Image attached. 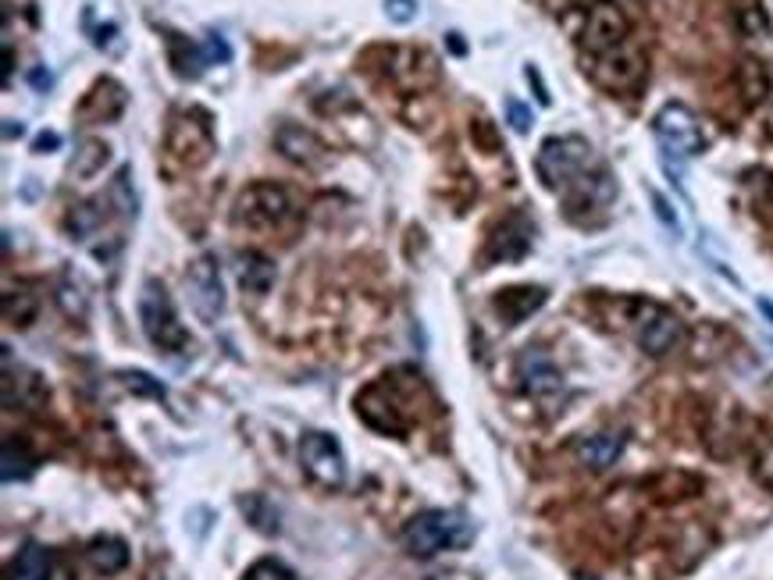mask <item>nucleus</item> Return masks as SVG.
<instances>
[{
	"label": "nucleus",
	"instance_id": "f257e3e1",
	"mask_svg": "<svg viewBox=\"0 0 773 580\" xmlns=\"http://www.w3.org/2000/svg\"><path fill=\"white\" fill-rule=\"evenodd\" d=\"M595 168H602V164L595 161L592 143L581 136H549L546 143L538 147V157H535L538 179L556 193L575 190V185L581 179H589Z\"/></svg>",
	"mask_w": 773,
	"mask_h": 580
},
{
	"label": "nucleus",
	"instance_id": "f03ea898",
	"mask_svg": "<svg viewBox=\"0 0 773 580\" xmlns=\"http://www.w3.org/2000/svg\"><path fill=\"white\" fill-rule=\"evenodd\" d=\"M399 538H404V548L414 559H431L439 552H450V548H463L474 538V527L457 509H428L407 520Z\"/></svg>",
	"mask_w": 773,
	"mask_h": 580
},
{
	"label": "nucleus",
	"instance_id": "7ed1b4c3",
	"mask_svg": "<svg viewBox=\"0 0 773 580\" xmlns=\"http://www.w3.org/2000/svg\"><path fill=\"white\" fill-rule=\"evenodd\" d=\"M139 324L143 335L158 346L161 353H185L190 350V332L182 327L175 303L158 278H147L139 289Z\"/></svg>",
	"mask_w": 773,
	"mask_h": 580
},
{
	"label": "nucleus",
	"instance_id": "20e7f679",
	"mask_svg": "<svg viewBox=\"0 0 773 580\" xmlns=\"http://www.w3.org/2000/svg\"><path fill=\"white\" fill-rule=\"evenodd\" d=\"M292 214H297V200L278 182H254L236 200V222L246 228H278L292 222Z\"/></svg>",
	"mask_w": 773,
	"mask_h": 580
},
{
	"label": "nucleus",
	"instance_id": "39448f33",
	"mask_svg": "<svg viewBox=\"0 0 773 580\" xmlns=\"http://www.w3.org/2000/svg\"><path fill=\"white\" fill-rule=\"evenodd\" d=\"M300 466H303V474L324 492H335L346 484L343 445H339L329 431H307L300 438Z\"/></svg>",
	"mask_w": 773,
	"mask_h": 580
},
{
	"label": "nucleus",
	"instance_id": "423d86ee",
	"mask_svg": "<svg viewBox=\"0 0 773 580\" xmlns=\"http://www.w3.org/2000/svg\"><path fill=\"white\" fill-rule=\"evenodd\" d=\"M653 129H656V139L663 143V150L674 153V157H695V153H702V147H706L702 125H699V118L691 115V107H685V104L659 107Z\"/></svg>",
	"mask_w": 773,
	"mask_h": 580
},
{
	"label": "nucleus",
	"instance_id": "0eeeda50",
	"mask_svg": "<svg viewBox=\"0 0 773 580\" xmlns=\"http://www.w3.org/2000/svg\"><path fill=\"white\" fill-rule=\"evenodd\" d=\"M627 14L610 4V0H595V4L589 8V19H584V29H581V51L592 54V57H602L616 51V46L627 43Z\"/></svg>",
	"mask_w": 773,
	"mask_h": 580
},
{
	"label": "nucleus",
	"instance_id": "6e6552de",
	"mask_svg": "<svg viewBox=\"0 0 773 580\" xmlns=\"http://www.w3.org/2000/svg\"><path fill=\"white\" fill-rule=\"evenodd\" d=\"M185 289H190V303L196 310L200 321L214 324L222 318L225 310V289H222V271H218V260L211 254H200L190 271H185Z\"/></svg>",
	"mask_w": 773,
	"mask_h": 580
},
{
	"label": "nucleus",
	"instance_id": "1a4fd4ad",
	"mask_svg": "<svg viewBox=\"0 0 773 580\" xmlns=\"http://www.w3.org/2000/svg\"><path fill=\"white\" fill-rule=\"evenodd\" d=\"M168 150H172L179 161H185L190 168L204 164L211 150H214V132L207 115L200 111H185L172 121V132H168Z\"/></svg>",
	"mask_w": 773,
	"mask_h": 580
},
{
	"label": "nucleus",
	"instance_id": "9d476101",
	"mask_svg": "<svg viewBox=\"0 0 773 580\" xmlns=\"http://www.w3.org/2000/svg\"><path fill=\"white\" fill-rule=\"evenodd\" d=\"M592 78L610 93H624V89H635L642 78H645V57L635 46H616V51L595 57V68Z\"/></svg>",
	"mask_w": 773,
	"mask_h": 580
},
{
	"label": "nucleus",
	"instance_id": "9b49d317",
	"mask_svg": "<svg viewBox=\"0 0 773 580\" xmlns=\"http://www.w3.org/2000/svg\"><path fill=\"white\" fill-rule=\"evenodd\" d=\"M532 239H535V225L528 222L524 214H509L503 225H496V232L489 235V246H485V268H492V264H514L520 260L524 254L532 249Z\"/></svg>",
	"mask_w": 773,
	"mask_h": 580
},
{
	"label": "nucleus",
	"instance_id": "f8f14e48",
	"mask_svg": "<svg viewBox=\"0 0 773 580\" xmlns=\"http://www.w3.org/2000/svg\"><path fill=\"white\" fill-rule=\"evenodd\" d=\"M517 374L532 399H556L563 391L560 367H556V359L538 346H528L517 356Z\"/></svg>",
	"mask_w": 773,
	"mask_h": 580
},
{
	"label": "nucleus",
	"instance_id": "ddd939ff",
	"mask_svg": "<svg viewBox=\"0 0 773 580\" xmlns=\"http://www.w3.org/2000/svg\"><path fill=\"white\" fill-rule=\"evenodd\" d=\"M681 339H685V324L674 310L645 307V313L638 318V346L648 356H667Z\"/></svg>",
	"mask_w": 773,
	"mask_h": 580
},
{
	"label": "nucleus",
	"instance_id": "4468645a",
	"mask_svg": "<svg viewBox=\"0 0 773 580\" xmlns=\"http://www.w3.org/2000/svg\"><path fill=\"white\" fill-rule=\"evenodd\" d=\"M8 580H72V573L54 548H46L40 541H25L19 548V556L11 559Z\"/></svg>",
	"mask_w": 773,
	"mask_h": 580
},
{
	"label": "nucleus",
	"instance_id": "2eb2a0df",
	"mask_svg": "<svg viewBox=\"0 0 773 580\" xmlns=\"http://www.w3.org/2000/svg\"><path fill=\"white\" fill-rule=\"evenodd\" d=\"M357 417L378 434H404L407 431V420L399 417V406L389 399V391H385L382 385H367L361 391V396H357Z\"/></svg>",
	"mask_w": 773,
	"mask_h": 580
},
{
	"label": "nucleus",
	"instance_id": "dca6fc26",
	"mask_svg": "<svg viewBox=\"0 0 773 580\" xmlns=\"http://www.w3.org/2000/svg\"><path fill=\"white\" fill-rule=\"evenodd\" d=\"M275 150L286 157V161L300 164V168H318L324 157H329V150H324L321 139L303 129V125H292V121H282L275 129Z\"/></svg>",
	"mask_w": 773,
	"mask_h": 580
},
{
	"label": "nucleus",
	"instance_id": "f3484780",
	"mask_svg": "<svg viewBox=\"0 0 773 580\" xmlns=\"http://www.w3.org/2000/svg\"><path fill=\"white\" fill-rule=\"evenodd\" d=\"M627 445V434L624 431H595V434H584L578 442V463L595 470V474H602V470H610L616 460H621V452Z\"/></svg>",
	"mask_w": 773,
	"mask_h": 580
},
{
	"label": "nucleus",
	"instance_id": "a211bd4d",
	"mask_svg": "<svg viewBox=\"0 0 773 580\" xmlns=\"http://www.w3.org/2000/svg\"><path fill=\"white\" fill-rule=\"evenodd\" d=\"M121 111H126V89H121L115 78H100L97 86L86 93V100L79 107V115L97 125V121H115Z\"/></svg>",
	"mask_w": 773,
	"mask_h": 580
},
{
	"label": "nucleus",
	"instance_id": "6ab92c4d",
	"mask_svg": "<svg viewBox=\"0 0 773 580\" xmlns=\"http://www.w3.org/2000/svg\"><path fill=\"white\" fill-rule=\"evenodd\" d=\"M546 289L538 286H517V289H503L496 300H492V307H496V313L503 318V324H520L528 321L532 313L546 303Z\"/></svg>",
	"mask_w": 773,
	"mask_h": 580
},
{
	"label": "nucleus",
	"instance_id": "aec40b11",
	"mask_svg": "<svg viewBox=\"0 0 773 580\" xmlns=\"http://www.w3.org/2000/svg\"><path fill=\"white\" fill-rule=\"evenodd\" d=\"M236 275H239L243 292L265 296L275 286V260L257 254V249H246V254L236 257Z\"/></svg>",
	"mask_w": 773,
	"mask_h": 580
},
{
	"label": "nucleus",
	"instance_id": "412c9836",
	"mask_svg": "<svg viewBox=\"0 0 773 580\" xmlns=\"http://www.w3.org/2000/svg\"><path fill=\"white\" fill-rule=\"evenodd\" d=\"M86 559L97 573L111 577V573H121L129 567V545L121 538H93L86 548Z\"/></svg>",
	"mask_w": 773,
	"mask_h": 580
},
{
	"label": "nucleus",
	"instance_id": "4be33fe9",
	"mask_svg": "<svg viewBox=\"0 0 773 580\" xmlns=\"http://www.w3.org/2000/svg\"><path fill=\"white\" fill-rule=\"evenodd\" d=\"M168 54H172V65L182 78H196L200 72L207 68V57H204V46L190 43L185 36H168Z\"/></svg>",
	"mask_w": 773,
	"mask_h": 580
},
{
	"label": "nucleus",
	"instance_id": "5701e85b",
	"mask_svg": "<svg viewBox=\"0 0 773 580\" xmlns=\"http://www.w3.org/2000/svg\"><path fill=\"white\" fill-rule=\"evenodd\" d=\"M239 509H243L246 520H250V527L260 530V535H278V530H282V524H278V509H275V503L268 495H257V492L243 495Z\"/></svg>",
	"mask_w": 773,
	"mask_h": 580
},
{
	"label": "nucleus",
	"instance_id": "b1692460",
	"mask_svg": "<svg viewBox=\"0 0 773 580\" xmlns=\"http://www.w3.org/2000/svg\"><path fill=\"white\" fill-rule=\"evenodd\" d=\"M33 470H36V463H33V457H29L25 442H19L14 434H8V438H4V466H0V474H4V481H8V484L29 481V477H33Z\"/></svg>",
	"mask_w": 773,
	"mask_h": 580
},
{
	"label": "nucleus",
	"instance_id": "393cba45",
	"mask_svg": "<svg viewBox=\"0 0 773 580\" xmlns=\"http://www.w3.org/2000/svg\"><path fill=\"white\" fill-rule=\"evenodd\" d=\"M738 86L745 89V100L749 104H760L766 93H770V75H766V68L760 65V61H741L738 65Z\"/></svg>",
	"mask_w": 773,
	"mask_h": 580
},
{
	"label": "nucleus",
	"instance_id": "a878e982",
	"mask_svg": "<svg viewBox=\"0 0 773 580\" xmlns=\"http://www.w3.org/2000/svg\"><path fill=\"white\" fill-rule=\"evenodd\" d=\"M65 225L72 232V239H89V235L104 225V211L97 207V203H75L65 217Z\"/></svg>",
	"mask_w": 773,
	"mask_h": 580
},
{
	"label": "nucleus",
	"instance_id": "bb28decb",
	"mask_svg": "<svg viewBox=\"0 0 773 580\" xmlns=\"http://www.w3.org/2000/svg\"><path fill=\"white\" fill-rule=\"evenodd\" d=\"M107 157H111V150H107V143H97V139H86L83 150L75 153V161H72V175H79V179L97 175V171L107 164Z\"/></svg>",
	"mask_w": 773,
	"mask_h": 580
},
{
	"label": "nucleus",
	"instance_id": "cd10ccee",
	"mask_svg": "<svg viewBox=\"0 0 773 580\" xmlns=\"http://www.w3.org/2000/svg\"><path fill=\"white\" fill-rule=\"evenodd\" d=\"M111 200H115V207H118L121 217H136L139 200H136V190H132V171L129 168H121L118 179L111 182Z\"/></svg>",
	"mask_w": 773,
	"mask_h": 580
},
{
	"label": "nucleus",
	"instance_id": "c85d7f7f",
	"mask_svg": "<svg viewBox=\"0 0 773 580\" xmlns=\"http://www.w3.org/2000/svg\"><path fill=\"white\" fill-rule=\"evenodd\" d=\"M738 29L745 36H766L770 33V19H766V11L755 4V0H745V4H741L738 11Z\"/></svg>",
	"mask_w": 773,
	"mask_h": 580
},
{
	"label": "nucleus",
	"instance_id": "c756f323",
	"mask_svg": "<svg viewBox=\"0 0 773 580\" xmlns=\"http://www.w3.org/2000/svg\"><path fill=\"white\" fill-rule=\"evenodd\" d=\"M4 318H8L11 324H19V327L33 324V318H36V300H33L29 292H19V307H14V296L4 292Z\"/></svg>",
	"mask_w": 773,
	"mask_h": 580
},
{
	"label": "nucleus",
	"instance_id": "7c9ffc66",
	"mask_svg": "<svg viewBox=\"0 0 773 580\" xmlns=\"http://www.w3.org/2000/svg\"><path fill=\"white\" fill-rule=\"evenodd\" d=\"M121 385H126L129 391H136V396L164 399V385H161V382H153L147 370H126V374H121Z\"/></svg>",
	"mask_w": 773,
	"mask_h": 580
},
{
	"label": "nucleus",
	"instance_id": "2f4dec72",
	"mask_svg": "<svg viewBox=\"0 0 773 580\" xmlns=\"http://www.w3.org/2000/svg\"><path fill=\"white\" fill-rule=\"evenodd\" d=\"M243 580H297L292 577V570L286 567V562L278 559H257L250 570H246Z\"/></svg>",
	"mask_w": 773,
	"mask_h": 580
},
{
	"label": "nucleus",
	"instance_id": "473e14b6",
	"mask_svg": "<svg viewBox=\"0 0 773 580\" xmlns=\"http://www.w3.org/2000/svg\"><path fill=\"white\" fill-rule=\"evenodd\" d=\"M506 121L517 136H528L532 125H535V115H532L528 104H520L517 97H506Z\"/></svg>",
	"mask_w": 773,
	"mask_h": 580
},
{
	"label": "nucleus",
	"instance_id": "72a5a7b5",
	"mask_svg": "<svg viewBox=\"0 0 773 580\" xmlns=\"http://www.w3.org/2000/svg\"><path fill=\"white\" fill-rule=\"evenodd\" d=\"M204 57H207V65H228L232 61V46L222 33H207L204 36Z\"/></svg>",
	"mask_w": 773,
	"mask_h": 580
},
{
	"label": "nucleus",
	"instance_id": "f704fd0d",
	"mask_svg": "<svg viewBox=\"0 0 773 580\" xmlns=\"http://www.w3.org/2000/svg\"><path fill=\"white\" fill-rule=\"evenodd\" d=\"M417 0H385V14H389V22L396 25H410L417 19Z\"/></svg>",
	"mask_w": 773,
	"mask_h": 580
},
{
	"label": "nucleus",
	"instance_id": "c9c22d12",
	"mask_svg": "<svg viewBox=\"0 0 773 580\" xmlns=\"http://www.w3.org/2000/svg\"><path fill=\"white\" fill-rule=\"evenodd\" d=\"M755 481H760L766 492H773V445H766L760 457H755Z\"/></svg>",
	"mask_w": 773,
	"mask_h": 580
},
{
	"label": "nucleus",
	"instance_id": "e433bc0d",
	"mask_svg": "<svg viewBox=\"0 0 773 580\" xmlns=\"http://www.w3.org/2000/svg\"><path fill=\"white\" fill-rule=\"evenodd\" d=\"M653 207H656V214H659V222L667 225V228H674L677 232V214L670 211V203H667V196H659V193H653Z\"/></svg>",
	"mask_w": 773,
	"mask_h": 580
},
{
	"label": "nucleus",
	"instance_id": "4c0bfd02",
	"mask_svg": "<svg viewBox=\"0 0 773 580\" xmlns=\"http://www.w3.org/2000/svg\"><path fill=\"white\" fill-rule=\"evenodd\" d=\"M57 147H61V136H57V132H40L36 143H33L36 153H54Z\"/></svg>",
	"mask_w": 773,
	"mask_h": 580
},
{
	"label": "nucleus",
	"instance_id": "58836bf2",
	"mask_svg": "<svg viewBox=\"0 0 773 580\" xmlns=\"http://www.w3.org/2000/svg\"><path fill=\"white\" fill-rule=\"evenodd\" d=\"M524 75H528V83L535 86V93H538V104H549V93H546V83H543V75L535 72V65H528L524 68Z\"/></svg>",
	"mask_w": 773,
	"mask_h": 580
},
{
	"label": "nucleus",
	"instance_id": "ea45409f",
	"mask_svg": "<svg viewBox=\"0 0 773 580\" xmlns=\"http://www.w3.org/2000/svg\"><path fill=\"white\" fill-rule=\"evenodd\" d=\"M29 83H33L40 93H46V89H51V83H54V78H51V72H43V68H33V72H29Z\"/></svg>",
	"mask_w": 773,
	"mask_h": 580
},
{
	"label": "nucleus",
	"instance_id": "a19ab883",
	"mask_svg": "<svg viewBox=\"0 0 773 580\" xmlns=\"http://www.w3.org/2000/svg\"><path fill=\"white\" fill-rule=\"evenodd\" d=\"M4 132H8V136H22V132H25V125H22V121H19V125L8 121V125H4Z\"/></svg>",
	"mask_w": 773,
	"mask_h": 580
},
{
	"label": "nucleus",
	"instance_id": "79ce46f5",
	"mask_svg": "<svg viewBox=\"0 0 773 580\" xmlns=\"http://www.w3.org/2000/svg\"><path fill=\"white\" fill-rule=\"evenodd\" d=\"M760 310L766 313V318H770V324H773V303H770V300H760Z\"/></svg>",
	"mask_w": 773,
	"mask_h": 580
}]
</instances>
